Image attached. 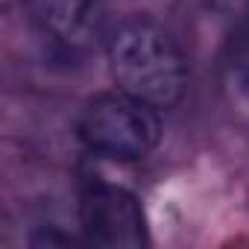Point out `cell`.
I'll return each instance as SVG.
<instances>
[{
	"label": "cell",
	"mask_w": 249,
	"mask_h": 249,
	"mask_svg": "<svg viewBox=\"0 0 249 249\" xmlns=\"http://www.w3.org/2000/svg\"><path fill=\"white\" fill-rule=\"evenodd\" d=\"M108 68L120 91L170 108L188 85V62L176 38L153 18H126L108 38Z\"/></svg>",
	"instance_id": "cell-1"
},
{
	"label": "cell",
	"mask_w": 249,
	"mask_h": 249,
	"mask_svg": "<svg viewBox=\"0 0 249 249\" xmlns=\"http://www.w3.org/2000/svg\"><path fill=\"white\" fill-rule=\"evenodd\" d=\"M79 226L85 240L97 246L135 249L150 243L147 217L135 194L106 182L85 188L79 199Z\"/></svg>",
	"instance_id": "cell-3"
},
{
	"label": "cell",
	"mask_w": 249,
	"mask_h": 249,
	"mask_svg": "<svg viewBox=\"0 0 249 249\" xmlns=\"http://www.w3.org/2000/svg\"><path fill=\"white\" fill-rule=\"evenodd\" d=\"M38 30L65 47H85L100 36V0H27Z\"/></svg>",
	"instance_id": "cell-4"
},
{
	"label": "cell",
	"mask_w": 249,
	"mask_h": 249,
	"mask_svg": "<svg viewBox=\"0 0 249 249\" xmlns=\"http://www.w3.org/2000/svg\"><path fill=\"white\" fill-rule=\"evenodd\" d=\"M76 132L79 141L103 159L138 161L159 147L161 120L156 106L117 88L85 103Z\"/></svg>",
	"instance_id": "cell-2"
}]
</instances>
